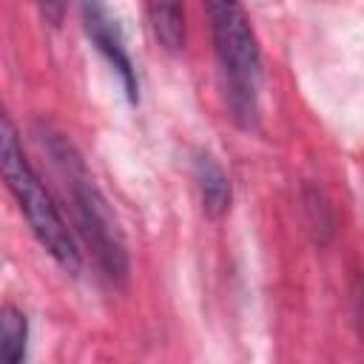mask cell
I'll use <instances>...</instances> for the list:
<instances>
[{"mask_svg":"<svg viewBox=\"0 0 364 364\" xmlns=\"http://www.w3.org/2000/svg\"><path fill=\"white\" fill-rule=\"evenodd\" d=\"M205 11L210 17L225 100L233 111V119L242 128H253L259 119L262 57L250 20L239 3H208Z\"/></svg>","mask_w":364,"mask_h":364,"instance_id":"obj_1","label":"cell"},{"mask_svg":"<svg viewBox=\"0 0 364 364\" xmlns=\"http://www.w3.org/2000/svg\"><path fill=\"white\" fill-rule=\"evenodd\" d=\"M0 162H3V176L9 182V191L20 202V210L26 216L31 233L37 236V242L54 256V262L63 270L77 273L80 270V250L74 245V236L68 233V228H65L57 205L51 202L48 191L43 188L40 176L28 165V159L20 148L17 131H14L9 117H3V125H0Z\"/></svg>","mask_w":364,"mask_h":364,"instance_id":"obj_2","label":"cell"},{"mask_svg":"<svg viewBox=\"0 0 364 364\" xmlns=\"http://www.w3.org/2000/svg\"><path fill=\"white\" fill-rule=\"evenodd\" d=\"M51 154H54L57 165L63 168V176L68 182V188H71V199H74V213H77L80 230L85 233L88 245L94 247L100 264L105 267V273L111 279H125V273H128L125 242H122L117 219L111 216L102 193L97 191L94 179L85 173L80 156L71 151V145L65 139H51Z\"/></svg>","mask_w":364,"mask_h":364,"instance_id":"obj_3","label":"cell"},{"mask_svg":"<svg viewBox=\"0 0 364 364\" xmlns=\"http://www.w3.org/2000/svg\"><path fill=\"white\" fill-rule=\"evenodd\" d=\"M82 23H85V31L94 40V46L108 57V63L122 77L128 100L136 102V74H134L131 57H128V51L122 46V34H119V26L111 17V11L105 6H100V3H85L82 6Z\"/></svg>","mask_w":364,"mask_h":364,"instance_id":"obj_4","label":"cell"},{"mask_svg":"<svg viewBox=\"0 0 364 364\" xmlns=\"http://www.w3.org/2000/svg\"><path fill=\"white\" fill-rule=\"evenodd\" d=\"M193 176H196V188H199V199H202L205 213L210 219H219L230 208V179H228V173L222 171V165L213 156L199 154L196 162H193Z\"/></svg>","mask_w":364,"mask_h":364,"instance_id":"obj_5","label":"cell"},{"mask_svg":"<svg viewBox=\"0 0 364 364\" xmlns=\"http://www.w3.org/2000/svg\"><path fill=\"white\" fill-rule=\"evenodd\" d=\"M26 338H28V321L26 316L6 304L0 318V364H23L26 361Z\"/></svg>","mask_w":364,"mask_h":364,"instance_id":"obj_6","label":"cell"},{"mask_svg":"<svg viewBox=\"0 0 364 364\" xmlns=\"http://www.w3.org/2000/svg\"><path fill=\"white\" fill-rule=\"evenodd\" d=\"M148 17H151L156 40L168 51H179L185 46V14H182V6H176V3H151L148 6Z\"/></svg>","mask_w":364,"mask_h":364,"instance_id":"obj_7","label":"cell"}]
</instances>
